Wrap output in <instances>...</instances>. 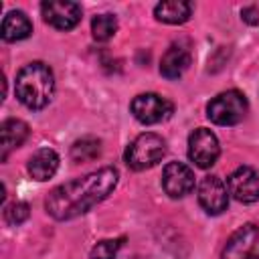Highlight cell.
Masks as SVG:
<instances>
[{"label": "cell", "instance_id": "6", "mask_svg": "<svg viewBox=\"0 0 259 259\" xmlns=\"http://www.w3.org/2000/svg\"><path fill=\"white\" fill-rule=\"evenodd\" d=\"M223 259H259V227L253 223L239 227L229 237Z\"/></svg>", "mask_w": 259, "mask_h": 259}, {"label": "cell", "instance_id": "14", "mask_svg": "<svg viewBox=\"0 0 259 259\" xmlns=\"http://www.w3.org/2000/svg\"><path fill=\"white\" fill-rule=\"evenodd\" d=\"M26 168H28V174L34 180H38V182L49 180V178L55 176V172L59 168V156L53 148H40L28 158Z\"/></svg>", "mask_w": 259, "mask_h": 259}, {"label": "cell", "instance_id": "15", "mask_svg": "<svg viewBox=\"0 0 259 259\" xmlns=\"http://www.w3.org/2000/svg\"><path fill=\"white\" fill-rule=\"evenodd\" d=\"M32 32V24L28 20V16L22 10H12L4 16L2 26H0V34L6 42H16L22 40L26 36H30Z\"/></svg>", "mask_w": 259, "mask_h": 259}, {"label": "cell", "instance_id": "9", "mask_svg": "<svg viewBox=\"0 0 259 259\" xmlns=\"http://www.w3.org/2000/svg\"><path fill=\"white\" fill-rule=\"evenodd\" d=\"M40 12H42L45 22L59 30H71L81 20V6L77 2L47 0L40 4Z\"/></svg>", "mask_w": 259, "mask_h": 259}, {"label": "cell", "instance_id": "4", "mask_svg": "<svg viewBox=\"0 0 259 259\" xmlns=\"http://www.w3.org/2000/svg\"><path fill=\"white\" fill-rule=\"evenodd\" d=\"M166 154V142L152 132L140 134L125 150V164L132 170H148L156 166Z\"/></svg>", "mask_w": 259, "mask_h": 259}, {"label": "cell", "instance_id": "7", "mask_svg": "<svg viewBox=\"0 0 259 259\" xmlns=\"http://www.w3.org/2000/svg\"><path fill=\"white\" fill-rule=\"evenodd\" d=\"M221 154V146L217 136L206 130L198 127L190 134L188 138V158L198 166V168H210Z\"/></svg>", "mask_w": 259, "mask_h": 259}, {"label": "cell", "instance_id": "1", "mask_svg": "<svg viewBox=\"0 0 259 259\" xmlns=\"http://www.w3.org/2000/svg\"><path fill=\"white\" fill-rule=\"evenodd\" d=\"M117 178L119 174L111 166L73 178L49 192L45 208L57 221H71L75 217H81L113 192V188L117 186Z\"/></svg>", "mask_w": 259, "mask_h": 259}, {"label": "cell", "instance_id": "21", "mask_svg": "<svg viewBox=\"0 0 259 259\" xmlns=\"http://www.w3.org/2000/svg\"><path fill=\"white\" fill-rule=\"evenodd\" d=\"M241 18H243L247 24L255 26V24H259V10H257L255 6H247V8L241 10Z\"/></svg>", "mask_w": 259, "mask_h": 259}, {"label": "cell", "instance_id": "17", "mask_svg": "<svg viewBox=\"0 0 259 259\" xmlns=\"http://www.w3.org/2000/svg\"><path fill=\"white\" fill-rule=\"evenodd\" d=\"M101 154V140L97 138H81L71 146V160L75 164H83V162H91Z\"/></svg>", "mask_w": 259, "mask_h": 259}, {"label": "cell", "instance_id": "18", "mask_svg": "<svg viewBox=\"0 0 259 259\" xmlns=\"http://www.w3.org/2000/svg\"><path fill=\"white\" fill-rule=\"evenodd\" d=\"M117 30V18L113 14H97L91 20V32L95 40H109Z\"/></svg>", "mask_w": 259, "mask_h": 259}, {"label": "cell", "instance_id": "13", "mask_svg": "<svg viewBox=\"0 0 259 259\" xmlns=\"http://www.w3.org/2000/svg\"><path fill=\"white\" fill-rule=\"evenodd\" d=\"M28 138V125L22 119H6L0 127V160L4 162L8 158V154L16 148H20Z\"/></svg>", "mask_w": 259, "mask_h": 259}, {"label": "cell", "instance_id": "11", "mask_svg": "<svg viewBox=\"0 0 259 259\" xmlns=\"http://www.w3.org/2000/svg\"><path fill=\"white\" fill-rule=\"evenodd\" d=\"M198 202L208 214H221L227 210L229 194L225 182L219 176H204L198 184Z\"/></svg>", "mask_w": 259, "mask_h": 259}, {"label": "cell", "instance_id": "10", "mask_svg": "<svg viewBox=\"0 0 259 259\" xmlns=\"http://www.w3.org/2000/svg\"><path fill=\"white\" fill-rule=\"evenodd\" d=\"M162 186L168 196L182 198L194 188V172L182 162H168L162 172Z\"/></svg>", "mask_w": 259, "mask_h": 259}, {"label": "cell", "instance_id": "16", "mask_svg": "<svg viewBox=\"0 0 259 259\" xmlns=\"http://www.w3.org/2000/svg\"><path fill=\"white\" fill-rule=\"evenodd\" d=\"M154 14H156V18L160 22H166V24H182V22H186L190 18L192 4L190 2H184V0H166V2L156 4Z\"/></svg>", "mask_w": 259, "mask_h": 259}, {"label": "cell", "instance_id": "8", "mask_svg": "<svg viewBox=\"0 0 259 259\" xmlns=\"http://www.w3.org/2000/svg\"><path fill=\"white\" fill-rule=\"evenodd\" d=\"M227 184H229V194L235 200L243 204H251L259 200V172L255 168L239 166L237 170L231 172Z\"/></svg>", "mask_w": 259, "mask_h": 259}, {"label": "cell", "instance_id": "5", "mask_svg": "<svg viewBox=\"0 0 259 259\" xmlns=\"http://www.w3.org/2000/svg\"><path fill=\"white\" fill-rule=\"evenodd\" d=\"M130 109H132L134 117L140 123L154 125V123H160V121L168 119L174 111V105L158 93H140L132 99Z\"/></svg>", "mask_w": 259, "mask_h": 259}, {"label": "cell", "instance_id": "3", "mask_svg": "<svg viewBox=\"0 0 259 259\" xmlns=\"http://www.w3.org/2000/svg\"><path fill=\"white\" fill-rule=\"evenodd\" d=\"M249 103L245 95L237 89L223 91L217 97H212L206 105V115L217 125H237L247 115Z\"/></svg>", "mask_w": 259, "mask_h": 259}, {"label": "cell", "instance_id": "19", "mask_svg": "<svg viewBox=\"0 0 259 259\" xmlns=\"http://www.w3.org/2000/svg\"><path fill=\"white\" fill-rule=\"evenodd\" d=\"M123 241H125L123 237L99 241V243L93 245V249H91V259H115V255H117V251L121 249Z\"/></svg>", "mask_w": 259, "mask_h": 259}, {"label": "cell", "instance_id": "2", "mask_svg": "<svg viewBox=\"0 0 259 259\" xmlns=\"http://www.w3.org/2000/svg\"><path fill=\"white\" fill-rule=\"evenodd\" d=\"M16 97L28 109H42L49 105L55 93V75L49 65L34 61L24 65L14 83Z\"/></svg>", "mask_w": 259, "mask_h": 259}, {"label": "cell", "instance_id": "20", "mask_svg": "<svg viewBox=\"0 0 259 259\" xmlns=\"http://www.w3.org/2000/svg\"><path fill=\"white\" fill-rule=\"evenodd\" d=\"M28 214H30V208H28V204L22 202V200H16V202H12V204H8V206L4 208V221H6L8 225H12V227L22 225V223L28 219Z\"/></svg>", "mask_w": 259, "mask_h": 259}, {"label": "cell", "instance_id": "12", "mask_svg": "<svg viewBox=\"0 0 259 259\" xmlns=\"http://www.w3.org/2000/svg\"><path fill=\"white\" fill-rule=\"evenodd\" d=\"M192 63V55L186 47L182 45H170L168 51L162 55L160 61V73L166 79H178L184 75V71L190 67Z\"/></svg>", "mask_w": 259, "mask_h": 259}]
</instances>
